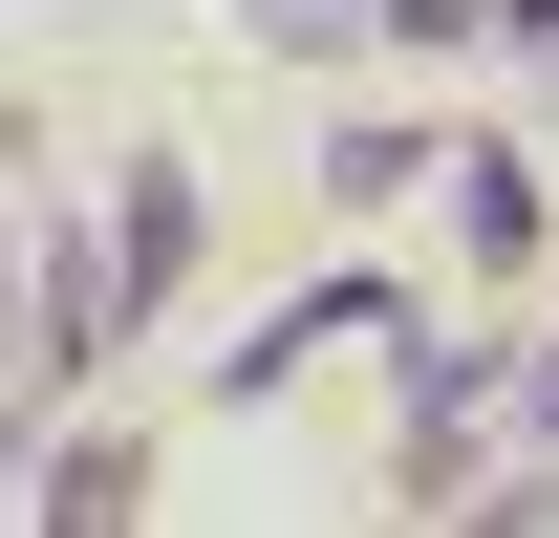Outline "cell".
Masks as SVG:
<instances>
[{"label": "cell", "instance_id": "cell-1", "mask_svg": "<svg viewBox=\"0 0 559 538\" xmlns=\"http://www.w3.org/2000/svg\"><path fill=\"white\" fill-rule=\"evenodd\" d=\"M259 22H280V44H345V0H259Z\"/></svg>", "mask_w": 559, "mask_h": 538}]
</instances>
